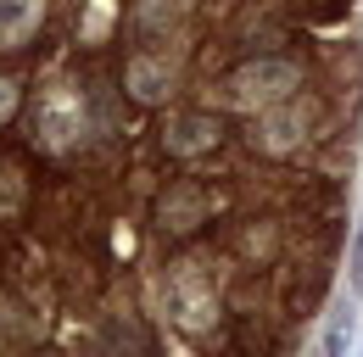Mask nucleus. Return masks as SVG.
I'll return each instance as SVG.
<instances>
[{"instance_id": "20e7f679", "label": "nucleus", "mask_w": 363, "mask_h": 357, "mask_svg": "<svg viewBox=\"0 0 363 357\" xmlns=\"http://www.w3.org/2000/svg\"><path fill=\"white\" fill-rule=\"evenodd\" d=\"M45 17V0H0V50L23 45Z\"/></svg>"}, {"instance_id": "0eeeda50", "label": "nucleus", "mask_w": 363, "mask_h": 357, "mask_svg": "<svg viewBox=\"0 0 363 357\" xmlns=\"http://www.w3.org/2000/svg\"><path fill=\"white\" fill-rule=\"evenodd\" d=\"M352 290H363V207H358V234H352Z\"/></svg>"}, {"instance_id": "39448f33", "label": "nucleus", "mask_w": 363, "mask_h": 357, "mask_svg": "<svg viewBox=\"0 0 363 357\" xmlns=\"http://www.w3.org/2000/svg\"><path fill=\"white\" fill-rule=\"evenodd\" d=\"M352 296H341L335 307H330V324H324V357H347V346H352Z\"/></svg>"}, {"instance_id": "6e6552de", "label": "nucleus", "mask_w": 363, "mask_h": 357, "mask_svg": "<svg viewBox=\"0 0 363 357\" xmlns=\"http://www.w3.org/2000/svg\"><path fill=\"white\" fill-rule=\"evenodd\" d=\"M11 112H17V84H11V79H0V123H6Z\"/></svg>"}, {"instance_id": "f257e3e1", "label": "nucleus", "mask_w": 363, "mask_h": 357, "mask_svg": "<svg viewBox=\"0 0 363 357\" xmlns=\"http://www.w3.org/2000/svg\"><path fill=\"white\" fill-rule=\"evenodd\" d=\"M296 89H302V67L291 56H257V62L229 73L224 101L235 112H269V106H285Z\"/></svg>"}, {"instance_id": "7ed1b4c3", "label": "nucleus", "mask_w": 363, "mask_h": 357, "mask_svg": "<svg viewBox=\"0 0 363 357\" xmlns=\"http://www.w3.org/2000/svg\"><path fill=\"white\" fill-rule=\"evenodd\" d=\"M302 118L296 112H279V106H269L257 123H252V151H263V157H285V151H296L302 145Z\"/></svg>"}, {"instance_id": "423d86ee", "label": "nucleus", "mask_w": 363, "mask_h": 357, "mask_svg": "<svg viewBox=\"0 0 363 357\" xmlns=\"http://www.w3.org/2000/svg\"><path fill=\"white\" fill-rule=\"evenodd\" d=\"M129 84H135L140 101H162V95H168V89H162V67H157V62H135Z\"/></svg>"}, {"instance_id": "f03ea898", "label": "nucleus", "mask_w": 363, "mask_h": 357, "mask_svg": "<svg viewBox=\"0 0 363 357\" xmlns=\"http://www.w3.org/2000/svg\"><path fill=\"white\" fill-rule=\"evenodd\" d=\"M162 140H168L174 157H207V151L224 145V123L213 112H179V118H168Z\"/></svg>"}]
</instances>
